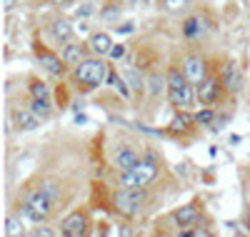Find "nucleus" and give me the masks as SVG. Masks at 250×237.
<instances>
[{
    "label": "nucleus",
    "mask_w": 250,
    "mask_h": 237,
    "mask_svg": "<svg viewBox=\"0 0 250 237\" xmlns=\"http://www.w3.org/2000/svg\"><path fill=\"white\" fill-rule=\"evenodd\" d=\"M15 5H18V0H3V10H5V13H10Z\"/></svg>",
    "instance_id": "obj_27"
},
{
    "label": "nucleus",
    "mask_w": 250,
    "mask_h": 237,
    "mask_svg": "<svg viewBox=\"0 0 250 237\" xmlns=\"http://www.w3.org/2000/svg\"><path fill=\"white\" fill-rule=\"evenodd\" d=\"M165 78H168V98H170V102L178 107V110H190V107L195 105V100H198L195 85L178 68H170Z\"/></svg>",
    "instance_id": "obj_2"
},
{
    "label": "nucleus",
    "mask_w": 250,
    "mask_h": 237,
    "mask_svg": "<svg viewBox=\"0 0 250 237\" xmlns=\"http://www.w3.org/2000/svg\"><path fill=\"white\" fill-rule=\"evenodd\" d=\"M30 110H35L43 120H48L53 115V107H50V100H40V98H30Z\"/></svg>",
    "instance_id": "obj_20"
},
{
    "label": "nucleus",
    "mask_w": 250,
    "mask_h": 237,
    "mask_svg": "<svg viewBox=\"0 0 250 237\" xmlns=\"http://www.w3.org/2000/svg\"><path fill=\"white\" fill-rule=\"evenodd\" d=\"M148 93H150L153 98H160L163 93H168V78L153 73V75L148 78Z\"/></svg>",
    "instance_id": "obj_19"
},
{
    "label": "nucleus",
    "mask_w": 250,
    "mask_h": 237,
    "mask_svg": "<svg viewBox=\"0 0 250 237\" xmlns=\"http://www.w3.org/2000/svg\"><path fill=\"white\" fill-rule=\"evenodd\" d=\"M55 5H73V3H78V0H53Z\"/></svg>",
    "instance_id": "obj_28"
},
{
    "label": "nucleus",
    "mask_w": 250,
    "mask_h": 237,
    "mask_svg": "<svg viewBox=\"0 0 250 237\" xmlns=\"http://www.w3.org/2000/svg\"><path fill=\"white\" fill-rule=\"evenodd\" d=\"M88 225H90L88 212L85 210H75L60 222V232L65 237H83V235H88Z\"/></svg>",
    "instance_id": "obj_7"
},
{
    "label": "nucleus",
    "mask_w": 250,
    "mask_h": 237,
    "mask_svg": "<svg viewBox=\"0 0 250 237\" xmlns=\"http://www.w3.org/2000/svg\"><path fill=\"white\" fill-rule=\"evenodd\" d=\"M160 175V165L155 158H140V162L130 170L120 172V187H148Z\"/></svg>",
    "instance_id": "obj_4"
},
{
    "label": "nucleus",
    "mask_w": 250,
    "mask_h": 237,
    "mask_svg": "<svg viewBox=\"0 0 250 237\" xmlns=\"http://www.w3.org/2000/svg\"><path fill=\"white\" fill-rule=\"evenodd\" d=\"M220 82L225 85V90L228 93H240L243 90V73H240V68H238V62H225V65L220 68Z\"/></svg>",
    "instance_id": "obj_11"
},
{
    "label": "nucleus",
    "mask_w": 250,
    "mask_h": 237,
    "mask_svg": "<svg viewBox=\"0 0 250 237\" xmlns=\"http://www.w3.org/2000/svg\"><path fill=\"white\" fill-rule=\"evenodd\" d=\"M243 225L248 227V232H250V207L245 210V220H243Z\"/></svg>",
    "instance_id": "obj_29"
},
{
    "label": "nucleus",
    "mask_w": 250,
    "mask_h": 237,
    "mask_svg": "<svg viewBox=\"0 0 250 237\" xmlns=\"http://www.w3.org/2000/svg\"><path fill=\"white\" fill-rule=\"evenodd\" d=\"M30 98H40V100H50V88L43 80H30Z\"/></svg>",
    "instance_id": "obj_21"
},
{
    "label": "nucleus",
    "mask_w": 250,
    "mask_h": 237,
    "mask_svg": "<svg viewBox=\"0 0 250 237\" xmlns=\"http://www.w3.org/2000/svg\"><path fill=\"white\" fill-rule=\"evenodd\" d=\"M10 120L18 130H35V127H40V122H43V118L35 110H30V107H13Z\"/></svg>",
    "instance_id": "obj_10"
},
{
    "label": "nucleus",
    "mask_w": 250,
    "mask_h": 237,
    "mask_svg": "<svg viewBox=\"0 0 250 237\" xmlns=\"http://www.w3.org/2000/svg\"><path fill=\"white\" fill-rule=\"evenodd\" d=\"M193 122H195V118H190L185 110H180V115H175L173 122H170V133L173 135H188V133H193Z\"/></svg>",
    "instance_id": "obj_18"
},
{
    "label": "nucleus",
    "mask_w": 250,
    "mask_h": 237,
    "mask_svg": "<svg viewBox=\"0 0 250 237\" xmlns=\"http://www.w3.org/2000/svg\"><path fill=\"white\" fill-rule=\"evenodd\" d=\"M88 45H90V53H93V55H98V58H108L115 42L110 40L108 33H103V30H100V33H93V35H90Z\"/></svg>",
    "instance_id": "obj_16"
},
{
    "label": "nucleus",
    "mask_w": 250,
    "mask_h": 237,
    "mask_svg": "<svg viewBox=\"0 0 250 237\" xmlns=\"http://www.w3.org/2000/svg\"><path fill=\"white\" fill-rule=\"evenodd\" d=\"M183 73L188 75V80H190L193 85H200V82L208 78L205 58H200V55H188V58L183 60Z\"/></svg>",
    "instance_id": "obj_14"
},
{
    "label": "nucleus",
    "mask_w": 250,
    "mask_h": 237,
    "mask_svg": "<svg viewBox=\"0 0 250 237\" xmlns=\"http://www.w3.org/2000/svg\"><path fill=\"white\" fill-rule=\"evenodd\" d=\"M55 205H58V200L53 195H48L45 190L38 187L35 192H30V195L20 202V212H23V217L30 220V222H45L53 215Z\"/></svg>",
    "instance_id": "obj_3"
},
{
    "label": "nucleus",
    "mask_w": 250,
    "mask_h": 237,
    "mask_svg": "<svg viewBox=\"0 0 250 237\" xmlns=\"http://www.w3.org/2000/svg\"><path fill=\"white\" fill-rule=\"evenodd\" d=\"M223 90H225V85L220 82V78H205L200 85H195L198 102H203V105H215L220 100Z\"/></svg>",
    "instance_id": "obj_9"
},
{
    "label": "nucleus",
    "mask_w": 250,
    "mask_h": 237,
    "mask_svg": "<svg viewBox=\"0 0 250 237\" xmlns=\"http://www.w3.org/2000/svg\"><path fill=\"white\" fill-rule=\"evenodd\" d=\"M200 215H203V207H200L198 202H188V205H183L180 210H175V212H173V222L178 225V230H180V232H188V230L198 227Z\"/></svg>",
    "instance_id": "obj_6"
},
{
    "label": "nucleus",
    "mask_w": 250,
    "mask_h": 237,
    "mask_svg": "<svg viewBox=\"0 0 250 237\" xmlns=\"http://www.w3.org/2000/svg\"><path fill=\"white\" fill-rule=\"evenodd\" d=\"M30 235H33V237H40V235H43V237H53L55 232H53V230H48V227H35Z\"/></svg>",
    "instance_id": "obj_26"
},
{
    "label": "nucleus",
    "mask_w": 250,
    "mask_h": 237,
    "mask_svg": "<svg viewBox=\"0 0 250 237\" xmlns=\"http://www.w3.org/2000/svg\"><path fill=\"white\" fill-rule=\"evenodd\" d=\"M213 120H215V113H213V107H210V105H208L205 110H200V113L195 115V122H198V125H210Z\"/></svg>",
    "instance_id": "obj_24"
},
{
    "label": "nucleus",
    "mask_w": 250,
    "mask_h": 237,
    "mask_svg": "<svg viewBox=\"0 0 250 237\" xmlns=\"http://www.w3.org/2000/svg\"><path fill=\"white\" fill-rule=\"evenodd\" d=\"M50 35H53V40L58 42V45H65V42H70L75 38V30H73V25L68 23L65 18H58V20H53V25H50Z\"/></svg>",
    "instance_id": "obj_17"
},
{
    "label": "nucleus",
    "mask_w": 250,
    "mask_h": 237,
    "mask_svg": "<svg viewBox=\"0 0 250 237\" xmlns=\"http://www.w3.org/2000/svg\"><path fill=\"white\" fill-rule=\"evenodd\" d=\"M190 3H193V0H160V8L168 10V13H180V10H185Z\"/></svg>",
    "instance_id": "obj_22"
},
{
    "label": "nucleus",
    "mask_w": 250,
    "mask_h": 237,
    "mask_svg": "<svg viewBox=\"0 0 250 237\" xmlns=\"http://www.w3.org/2000/svg\"><path fill=\"white\" fill-rule=\"evenodd\" d=\"M113 205L125 217H138V215H143L145 205H148L145 187H120L113 198Z\"/></svg>",
    "instance_id": "obj_5"
},
{
    "label": "nucleus",
    "mask_w": 250,
    "mask_h": 237,
    "mask_svg": "<svg viewBox=\"0 0 250 237\" xmlns=\"http://www.w3.org/2000/svg\"><path fill=\"white\" fill-rule=\"evenodd\" d=\"M210 30H213V20H208V18L200 15V13L183 20V35L190 38V40H200V38H205Z\"/></svg>",
    "instance_id": "obj_8"
},
{
    "label": "nucleus",
    "mask_w": 250,
    "mask_h": 237,
    "mask_svg": "<svg viewBox=\"0 0 250 237\" xmlns=\"http://www.w3.org/2000/svg\"><path fill=\"white\" fill-rule=\"evenodd\" d=\"M88 50H90V45H88V42H78V40H70V42H65V45H62V53H60V58L65 60V65H68V68H78L80 62L88 58Z\"/></svg>",
    "instance_id": "obj_13"
},
{
    "label": "nucleus",
    "mask_w": 250,
    "mask_h": 237,
    "mask_svg": "<svg viewBox=\"0 0 250 237\" xmlns=\"http://www.w3.org/2000/svg\"><path fill=\"white\" fill-rule=\"evenodd\" d=\"M125 80L133 85V90H143V75H140L135 68H128V70H125Z\"/></svg>",
    "instance_id": "obj_23"
},
{
    "label": "nucleus",
    "mask_w": 250,
    "mask_h": 237,
    "mask_svg": "<svg viewBox=\"0 0 250 237\" xmlns=\"http://www.w3.org/2000/svg\"><path fill=\"white\" fill-rule=\"evenodd\" d=\"M110 58H113V60H120V58H125V45H113V50H110Z\"/></svg>",
    "instance_id": "obj_25"
},
{
    "label": "nucleus",
    "mask_w": 250,
    "mask_h": 237,
    "mask_svg": "<svg viewBox=\"0 0 250 237\" xmlns=\"http://www.w3.org/2000/svg\"><path fill=\"white\" fill-rule=\"evenodd\" d=\"M35 58L40 60V65H43V70L45 73H50V75H55V78H60L62 73H65V60L62 58H58V55H53L50 50H45L43 45H35Z\"/></svg>",
    "instance_id": "obj_12"
},
{
    "label": "nucleus",
    "mask_w": 250,
    "mask_h": 237,
    "mask_svg": "<svg viewBox=\"0 0 250 237\" xmlns=\"http://www.w3.org/2000/svg\"><path fill=\"white\" fill-rule=\"evenodd\" d=\"M108 62L103 60V58H85L80 62L78 68H73V80L78 82V88L83 93H88V90H95L98 85H103L108 80Z\"/></svg>",
    "instance_id": "obj_1"
},
{
    "label": "nucleus",
    "mask_w": 250,
    "mask_h": 237,
    "mask_svg": "<svg viewBox=\"0 0 250 237\" xmlns=\"http://www.w3.org/2000/svg\"><path fill=\"white\" fill-rule=\"evenodd\" d=\"M138 162H140V155H138V150H133V147H120L118 153L113 155V167H115L118 172L130 170V167H135Z\"/></svg>",
    "instance_id": "obj_15"
}]
</instances>
